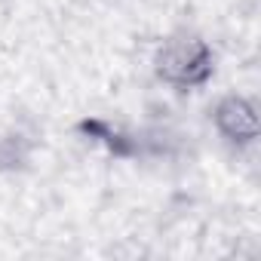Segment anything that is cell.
I'll return each mask as SVG.
<instances>
[{"mask_svg": "<svg viewBox=\"0 0 261 261\" xmlns=\"http://www.w3.org/2000/svg\"><path fill=\"white\" fill-rule=\"evenodd\" d=\"M212 49L200 40V37H172L163 43V49L157 53V74L181 89L191 86H203L215 65H212Z\"/></svg>", "mask_w": 261, "mask_h": 261, "instance_id": "1", "label": "cell"}, {"mask_svg": "<svg viewBox=\"0 0 261 261\" xmlns=\"http://www.w3.org/2000/svg\"><path fill=\"white\" fill-rule=\"evenodd\" d=\"M215 126L221 129L224 139L240 142V145L258 139V114L246 98H237V95L224 98L215 108Z\"/></svg>", "mask_w": 261, "mask_h": 261, "instance_id": "2", "label": "cell"}, {"mask_svg": "<svg viewBox=\"0 0 261 261\" xmlns=\"http://www.w3.org/2000/svg\"><path fill=\"white\" fill-rule=\"evenodd\" d=\"M80 133L83 136H89V139H95V142H101L114 157H139L142 154V145L136 142V139H129L126 133H120V129H111L105 120H83L80 123Z\"/></svg>", "mask_w": 261, "mask_h": 261, "instance_id": "3", "label": "cell"}]
</instances>
